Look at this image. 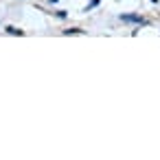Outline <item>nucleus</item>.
Returning a JSON list of instances; mask_svg holds the SVG:
<instances>
[{"instance_id":"obj_1","label":"nucleus","mask_w":160,"mask_h":160,"mask_svg":"<svg viewBox=\"0 0 160 160\" xmlns=\"http://www.w3.org/2000/svg\"><path fill=\"white\" fill-rule=\"evenodd\" d=\"M123 20H127V22H138V24H145V20H142V18H138V16H123Z\"/></svg>"},{"instance_id":"obj_2","label":"nucleus","mask_w":160,"mask_h":160,"mask_svg":"<svg viewBox=\"0 0 160 160\" xmlns=\"http://www.w3.org/2000/svg\"><path fill=\"white\" fill-rule=\"evenodd\" d=\"M7 33H11V35H22V31L16 29V27H7Z\"/></svg>"},{"instance_id":"obj_3","label":"nucleus","mask_w":160,"mask_h":160,"mask_svg":"<svg viewBox=\"0 0 160 160\" xmlns=\"http://www.w3.org/2000/svg\"><path fill=\"white\" fill-rule=\"evenodd\" d=\"M64 33L70 35V33H83V31H81V29H68V31H64Z\"/></svg>"},{"instance_id":"obj_4","label":"nucleus","mask_w":160,"mask_h":160,"mask_svg":"<svg viewBox=\"0 0 160 160\" xmlns=\"http://www.w3.org/2000/svg\"><path fill=\"white\" fill-rule=\"evenodd\" d=\"M99 2H101V0H92V2H90V7H88V9H86V11H90V9H94V7H97V5H99Z\"/></svg>"}]
</instances>
